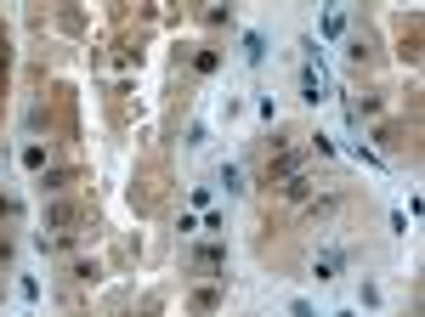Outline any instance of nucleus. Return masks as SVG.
<instances>
[{"label": "nucleus", "mask_w": 425, "mask_h": 317, "mask_svg": "<svg viewBox=\"0 0 425 317\" xmlns=\"http://www.w3.org/2000/svg\"><path fill=\"white\" fill-rule=\"evenodd\" d=\"M193 266H199V272H221V266H227V249H221V244H204V249H193Z\"/></svg>", "instance_id": "nucleus-1"}, {"label": "nucleus", "mask_w": 425, "mask_h": 317, "mask_svg": "<svg viewBox=\"0 0 425 317\" xmlns=\"http://www.w3.org/2000/svg\"><path fill=\"white\" fill-rule=\"evenodd\" d=\"M335 272H340V249H329V255H324V261H318V283H329V278H335Z\"/></svg>", "instance_id": "nucleus-2"}, {"label": "nucleus", "mask_w": 425, "mask_h": 317, "mask_svg": "<svg viewBox=\"0 0 425 317\" xmlns=\"http://www.w3.org/2000/svg\"><path fill=\"white\" fill-rule=\"evenodd\" d=\"M216 300H221V289H199V294H193V306H199V311H216Z\"/></svg>", "instance_id": "nucleus-3"}, {"label": "nucleus", "mask_w": 425, "mask_h": 317, "mask_svg": "<svg viewBox=\"0 0 425 317\" xmlns=\"http://www.w3.org/2000/svg\"><path fill=\"white\" fill-rule=\"evenodd\" d=\"M40 244H46V249H68V244H74V232H51V238L40 232Z\"/></svg>", "instance_id": "nucleus-4"}, {"label": "nucleus", "mask_w": 425, "mask_h": 317, "mask_svg": "<svg viewBox=\"0 0 425 317\" xmlns=\"http://www.w3.org/2000/svg\"><path fill=\"white\" fill-rule=\"evenodd\" d=\"M0 216H18V199H0Z\"/></svg>", "instance_id": "nucleus-5"}]
</instances>
